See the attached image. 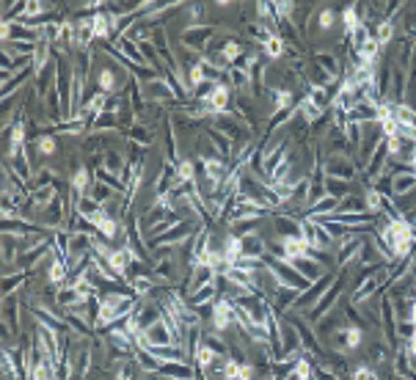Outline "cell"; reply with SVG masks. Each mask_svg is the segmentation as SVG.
I'll return each instance as SVG.
<instances>
[{
    "label": "cell",
    "mask_w": 416,
    "mask_h": 380,
    "mask_svg": "<svg viewBox=\"0 0 416 380\" xmlns=\"http://www.w3.org/2000/svg\"><path fill=\"white\" fill-rule=\"evenodd\" d=\"M146 344H154V347H163V344H174V333H171V328L165 325V320H163V314H160V320L157 322H152L146 331H141L138 333Z\"/></svg>",
    "instance_id": "2e32d148"
},
{
    "label": "cell",
    "mask_w": 416,
    "mask_h": 380,
    "mask_svg": "<svg viewBox=\"0 0 416 380\" xmlns=\"http://www.w3.org/2000/svg\"><path fill=\"white\" fill-rule=\"evenodd\" d=\"M154 127H149L146 121H135L130 130H127V141H132V143H141V146H152V141H154Z\"/></svg>",
    "instance_id": "4dcf8cb0"
},
{
    "label": "cell",
    "mask_w": 416,
    "mask_h": 380,
    "mask_svg": "<svg viewBox=\"0 0 416 380\" xmlns=\"http://www.w3.org/2000/svg\"><path fill=\"white\" fill-rule=\"evenodd\" d=\"M187 9V28L190 25H201V17H204V3H190V6H185Z\"/></svg>",
    "instance_id": "f907efd6"
},
{
    "label": "cell",
    "mask_w": 416,
    "mask_h": 380,
    "mask_svg": "<svg viewBox=\"0 0 416 380\" xmlns=\"http://www.w3.org/2000/svg\"><path fill=\"white\" fill-rule=\"evenodd\" d=\"M295 12H298V3H292V0H276V3H273V17H276V23L292 20Z\"/></svg>",
    "instance_id": "ee69618b"
},
{
    "label": "cell",
    "mask_w": 416,
    "mask_h": 380,
    "mask_svg": "<svg viewBox=\"0 0 416 380\" xmlns=\"http://www.w3.org/2000/svg\"><path fill=\"white\" fill-rule=\"evenodd\" d=\"M265 254H268V243H265V237H262L259 232L243 240V257H249V259H262Z\"/></svg>",
    "instance_id": "d6a6232c"
},
{
    "label": "cell",
    "mask_w": 416,
    "mask_h": 380,
    "mask_svg": "<svg viewBox=\"0 0 416 380\" xmlns=\"http://www.w3.org/2000/svg\"><path fill=\"white\" fill-rule=\"evenodd\" d=\"M364 358L372 364V369H375V366H386L389 358H391V344H389L386 339H383V342L372 339V344H367V350H364Z\"/></svg>",
    "instance_id": "ffe728a7"
},
{
    "label": "cell",
    "mask_w": 416,
    "mask_h": 380,
    "mask_svg": "<svg viewBox=\"0 0 416 380\" xmlns=\"http://www.w3.org/2000/svg\"><path fill=\"white\" fill-rule=\"evenodd\" d=\"M334 23H336L334 9H323V12L317 14V28H320V31H331V28H334Z\"/></svg>",
    "instance_id": "816d5d0a"
},
{
    "label": "cell",
    "mask_w": 416,
    "mask_h": 380,
    "mask_svg": "<svg viewBox=\"0 0 416 380\" xmlns=\"http://www.w3.org/2000/svg\"><path fill=\"white\" fill-rule=\"evenodd\" d=\"M361 243H364V237H356V235H350V237H345L342 243H336V248H334V265H336L339 270H347V265H350L353 259H358Z\"/></svg>",
    "instance_id": "ba28073f"
},
{
    "label": "cell",
    "mask_w": 416,
    "mask_h": 380,
    "mask_svg": "<svg viewBox=\"0 0 416 380\" xmlns=\"http://www.w3.org/2000/svg\"><path fill=\"white\" fill-rule=\"evenodd\" d=\"M298 113H301V116H303L309 124H317V121L325 116V110H320V108H317L312 99H306V97L298 102Z\"/></svg>",
    "instance_id": "7bdbcfd3"
},
{
    "label": "cell",
    "mask_w": 416,
    "mask_h": 380,
    "mask_svg": "<svg viewBox=\"0 0 416 380\" xmlns=\"http://www.w3.org/2000/svg\"><path fill=\"white\" fill-rule=\"evenodd\" d=\"M336 213H367V202L358 199V196H347V199L339 202Z\"/></svg>",
    "instance_id": "bcb514c9"
},
{
    "label": "cell",
    "mask_w": 416,
    "mask_h": 380,
    "mask_svg": "<svg viewBox=\"0 0 416 380\" xmlns=\"http://www.w3.org/2000/svg\"><path fill=\"white\" fill-rule=\"evenodd\" d=\"M47 281L53 284V287H67V281H69V265H64L61 259H50V268H47Z\"/></svg>",
    "instance_id": "836d02e7"
},
{
    "label": "cell",
    "mask_w": 416,
    "mask_h": 380,
    "mask_svg": "<svg viewBox=\"0 0 416 380\" xmlns=\"http://www.w3.org/2000/svg\"><path fill=\"white\" fill-rule=\"evenodd\" d=\"M143 375L146 372L141 369V364L135 358H130V361H124V364L116 366V380H141Z\"/></svg>",
    "instance_id": "8d00e7d4"
},
{
    "label": "cell",
    "mask_w": 416,
    "mask_h": 380,
    "mask_svg": "<svg viewBox=\"0 0 416 380\" xmlns=\"http://www.w3.org/2000/svg\"><path fill=\"white\" fill-rule=\"evenodd\" d=\"M72 190L78 196H89L91 193V187H94V174H91V168L89 165H80L75 174H72Z\"/></svg>",
    "instance_id": "484cf974"
},
{
    "label": "cell",
    "mask_w": 416,
    "mask_h": 380,
    "mask_svg": "<svg viewBox=\"0 0 416 380\" xmlns=\"http://www.w3.org/2000/svg\"><path fill=\"white\" fill-rule=\"evenodd\" d=\"M345 273H347V270H339V273L334 276L331 287L323 292V298H320V300L306 311V320H309L312 325H314L317 320H323L328 311H334V309H336V300H339V298H342V292H345Z\"/></svg>",
    "instance_id": "6da1fadb"
},
{
    "label": "cell",
    "mask_w": 416,
    "mask_h": 380,
    "mask_svg": "<svg viewBox=\"0 0 416 380\" xmlns=\"http://www.w3.org/2000/svg\"><path fill=\"white\" fill-rule=\"evenodd\" d=\"M216 119V130H221L229 141H232V146H249V143H254L251 138H254V130L246 124V121H240L238 116H232V113H224V116H213Z\"/></svg>",
    "instance_id": "7a4b0ae2"
},
{
    "label": "cell",
    "mask_w": 416,
    "mask_h": 380,
    "mask_svg": "<svg viewBox=\"0 0 416 380\" xmlns=\"http://www.w3.org/2000/svg\"><path fill=\"white\" fill-rule=\"evenodd\" d=\"M143 94H146L149 102H157V105H163V102H176V94H174V88L168 86V80H165L163 75H157L154 80L143 83Z\"/></svg>",
    "instance_id": "5bb4252c"
},
{
    "label": "cell",
    "mask_w": 416,
    "mask_h": 380,
    "mask_svg": "<svg viewBox=\"0 0 416 380\" xmlns=\"http://www.w3.org/2000/svg\"><path fill=\"white\" fill-rule=\"evenodd\" d=\"M312 61H314V64H317L328 78H334V80H345V69H342V61H339V56H336V53L317 47V50L312 53Z\"/></svg>",
    "instance_id": "8fae6325"
},
{
    "label": "cell",
    "mask_w": 416,
    "mask_h": 380,
    "mask_svg": "<svg viewBox=\"0 0 416 380\" xmlns=\"http://www.w3.org/2000/svg\"><path fill=\"white\" fill-rule=\"evenodd\" d=\"M416 190V176L413 174H400L394 176V199H402Z\"/></svg>",
    "instance_id": "60d3db41"
},
{
    "label": "cell",
    "mask_w": 416,
    "mask_h": 380,
    "mask_svg": "<svg viewBox=\"0 0 416 380\" xmlns=\"http://www.w3.org/2000/svg\"><path fill=\"white\" fill-rule=\"evenodd\" d=\"M100 168H105L108 174H116V176H124V168H127V160H124V152L116 146V149H108L105 154H100Z\"/></svg>",
    "instance_id": "44dd1931"
},
{
    "label": "cell",
    "mask_w": 416,
    "mask_h": 380,
    "mask_svg": "<svg viewBox=\"0 0 416 380\" xmlns=\"http://www.w3.org/2000/svg\"><path fill=\"white\" fill-rule=\"evenodd\" d=\"M25 284V270H14V273H3V295L12 298L14 292H20Z\"/></svg>",
    "instance_id": "ab89813d"
},
{
    "label": "cell",
    "mask_w": 416,
    "mask_h": 380,
    "mask_svg": "<svg viewBox=\"0 0 416 380\" xmlns=\"http://www.w3.org/2000/svg\"><path fill=\"white\" fill-rule=\"evenodd\" d=\"M229 102H232V88L227 83H218L216 91L210 94V99L201 105H204L207 116H224V113H229Z\"/></svg>",
    "instance_id": "30bf717a"
},
{
    "label": "cell",
    "mask_w": 416,
    "mask_h": 380,
    "mask_svg": "<svg viewBox=\"0 0 416 380\" xmlns=\"http://www.w3.org/2000/svg\"><path fill=\"white\" fill-rule=\"evenodd\" d=\"M364 202H367V213H372V215H380V213H383V202H386V199L378 193L375 187H367Z\"/></svg>",
    "instance_id": "f6af8a7d"
},
{
    "label": "cell",
    "mask_w": 416,
    "mask_h": 380,
    "mask_svg": "<svg viewBox=\"0 0 416 380\" xmlns=\"http://www.w3.org/2000/svg\"><path fill=\"white\" fill-rule=\"evenodd\" d=\"M218 358H224V355H218L210 344H204V342H201V344H198V350H196V369L207 375V372L213 369V364H216Z\"/></svg>",
    "instance_id": "1f68e13d"
},
{
    "label": "cell",
    "mask_w": 416,
    "mask_h": 380,
    "mask_svg": "<svg viewBox=\"0 0 416 380\" xmlns=\"http://www.w3.org/2000/svg\"><path fill=\"white\" fill-rule=\"evenodd\" d=\"M207 141H210V146H213L224 160H229V157H232V149H235V146H232V141H229L221 130H216L213 124L207 127Z\"/></svg>",
    "instance_id": "f1b7e54d"
},
{
    "label": "cell",
    "mask_w": 416,
    "mask_h": 380,
    "mask_svg": "<svg viewBox=\"0 0 416 380\" xmlns=\"http://www.w3.org/2000/svg\"><path fill=\"white\" fill-rule=\"evenodd\" d=\"M328 350H334V353H342V355H347V353H353V350H358L361 344H364V328L361 325H345V328H339L328 342Z\"/></svg>",
    "instance_id": "277c9868"
},
{
    "label": "cell",
    "mask_w": 416,
    "mask_h": 380,
    "mask_svg": "<svg viewBox=\"0 0 416 380\" xmlns=\"http://www.w3.org/2000/svg\"><path fill=\"white\" fill-rule=\"evenodd\" d=\"M56 149H58L56 135H42V138L36 141V152H39V154H45V157H53V154H56Z\"/></svg>",
    "instance_id": "c3c4849f"
},
{
    "label": "cell",
    "mask_w": 416,
    "mask_h": 380,
    "mask_svg": "<svg viewBox=\"0 0 416 380\" xmlns=\"http://www.w3.org/2000/svg\"><path fill=\"white\" fill-rule=\"evenodd\" d=\"M157 375L165 380H196L198 369H196V364H187V361H168V364H160Z\"/></svg>",
    "instance_id": "9a60e30c"
},
{
    "label": "cell",
    "mask_w": 416,
    "mask_h": 380,
    "mask_svg": "<svg viewBox=\"0 0 416 380\" xmlns=\"http://www.w3.org/2000/svg\"><path fill=\"white\" fill-rule=\"evenodd\" d=\"M0 42H39V31L23 23H3L0 25Z\"/></svg>",
    "instance_id": "4fadbf2b"
},
{
    "label": "cell",
    "mask_w": 416,
    "mask_h": 380,
    "mask_svg": "<svg viewBox=\"0 0 416 380\" xmlns=\"http://www.w3.org/2000/svg\"><path fill=\"white\" fill-rule=\"evenodd\" d=\"M273 226L279 240H290V237H303L301 235V221L292 215H273Z\"/></svg>",
    "instance_id": "cb8c5ba5"
},
{
    "label": "cell",
    "mask_w": 416,
    "mask_h": 380,
    "mask_svg": "<svg viewBox=\"0 0 416 380\" xmlns=\"http://www.w3.org/2000/svg\"><path fill=\"white\" fill-rule=\"evenodd\" d=\"M187 273H190V276H187V289H185V295H193V292H198L201 287L213 284V281L218 278V273H216L210 265H196V268H190Z\"/></svg>",
    "instance_id": "e0dca14e"
},
{
    "label": "cell",
    "mask_w": 416,
    "mask_h": 380,
    "mask_svg": "<svg viewBox=\"0 0 416 380\" xmlns=\"http://www.w3.org/2000/svg\"><path fill=\"white\" fill-rule=\"evenodd\" d=\"M408 320H411V322L416 325V303H413V309H411V317H408Z\"/></svg>",
    "instance_id": "f5cc1de1"
},
{
    "label": "cell",
    "mask_w": 416,
    "mask_h": 380,
    "mask_svg": "<svg viewBox=\"0 0 416 380\" xmlns=\"http://www.w3.org/2000/svg\"><path fill=\"white\" fill-rule=\"evenodd\" d=\"M350 380H380V375H378V372H375L369 364H358V366L353 369Z\"/></svg>",
    "instance_id": "681fc988"
},
{
    "label": "cell",
    "mask_w": 416,
    "mask_h": 380,
    "mask_svg": "<svg viewBox=\"0 0 416 380\" xmlns=\"http://www.w3.org/2000/svg\"><path fill=\"white\" fill-rule=\"evenodd\" d=\"M342 23H345V36L350 39L356 34V28H361V14H358V3L345 6L342 9Z\"/></svg>",
    "instance_id": "d590c367"
},
{
    "label": "cell",
    "mask_w": 416,
    "mask_h": 380,
    "mask_svg": "<svg viewBox=\"0 0 416 380\" xmlns=\"http://www.w3.org/2000/svg\"><path fill=\"white\" fill-rule=\"evenodd\" d=\"M411 39H413V45H416V31H413V34H411Z\"/></svg>",
    "instance_id": "db71d44e"
},
{
    "label": "cell",
    "mask_w": 416,
    "mask_h": 380,
    "mask_svg": "<svg viewBox=\"0 0 416 380\" xmlns=\"http://www.w3.org/2000/svg\"><path fill=\"white\" fill-rule=\"evenodd\" d=\"M213 39H216V28H210V25H190V28H182V34H179V47L201 56Z\"/></svg>",
    "instance_id": "5b68a950"
},
{
    "label": "cell",
    "mask_w": 416,
    "mask_h": 380,
    "mask_svg": "<svg viewBox=\"0 0 416 380\" xmlns=\"http://www.w3.org/2000/svg\"><path fill=\"white\" fill-rule=\"evenodd\" d=\"M210 320H213V331L216 333H227L235 325V306H232V300L229 298H218L216 306H213Z\"/></svg>",
    "instance_id": "9c48e42d"
},
{
    "label": "cell",
    "mask_w": 416,
    "mask_h": 380,
    "mask_svg": "<svg viewBox=\"0 0 416 380\" xmlns=\"http://www.w3.org/2000/svg\"><path fill=\"white\" fill-rule=\"evenodd\" d=\"M97 86H100V91H105V94H111V97L124 91V83L116 80V69H113V67H102V69H100Z\"/></svg>",
    "instance_id": "83f0119b"
},
{
    "label": "cell",
    "mask_w": 416,
    "mask_h": 380,
    "mask_svg": "<svg viewBox=\"0 0 416 380\" xmlns=\"http://www.w3.org/2000/svg\"><path fill=\"white\" fill-rule=\"evenodd\" d=\"M301 28L292 23V20H281V23H276V36H281V42L287 45V47H301V34H298Z\"/></svg>",
    "instance_id": "f546056e"
},
{
    "label": "cell",
    "mask_w": 416,
    "mask_h": 380,
    "mask_svg": "<svg viewBox=\"0 0 416 380\" xmlns=\"http://www.w3.org/2000/svg\"><path fill=\"white\" fill-rule=\"evenodd\" d=\"M287 322L295 328V333H298V339H301L303 353H306L309 358H323V361H325L328 350L323 347V342H320V336L314 333V328H312L309 322H303L301 317H295V314H287Z\"/></svg>",
    "instance_id": "3957f363"
},
{
    "label": "cell",
    "mask_w": 416,
    "mask_h": 380,
    "mask_svg": "<svg viewBox=\"0 0 416 380\" xmlns=\"http://www.w3.org/2000/svg\"><path fill=\"white\" fill-rule=\"evenodd\" d=\"M347 325V317H345V311H342V306L339 309H334V311H328V317H323V320H317L314 322V333L320 336V342H328L339 328H345Z\"/></svg>",
    "instance_id": "7c38bea8"
},
{
    "label": "cell",
    "mask_w": 416,
    "mask_h": 380,
    "mask_svg": "<svg viewBox=\"0 0 416 380\" xmlns=\"http://www.w3.org/2000/svg\"><path fill=\"white\" fill-rule=\"evenodd\" d=\"M325 196H331V199H336V202L347 199V196H350V182L328 179V176H325Z\"/></svg>",
    "instance_id": "74e56055"
},
{
    "label": "cell",
    "mask_w": 416,
    "mask_h": 380,
    "mask_svg": "<svg viewBox=\"0 0 416 380\" xmlns=\"http://www.w3.org/2000/svg\"><path fill=\"white\" fill-rule=\"evenodd\" d=\"M290 265H292V268H295L306 281H317L320 276H325V273H328V270H325L320 262H314L312 257H298V259H292Z\"/></svg>",
    "instance_id": "d4e9b609"
},
{
    "label": "cell",
    "mask_w": 416,
    "mask_h": 380,
    "mask_svg": "<svg viewBox=\"0 0 416 380\" xmlns=\"http://www.w3.org/2000/svg\"><path fill=\"white\" fill-rule=\"evenodd\" d=\"M176 179H179V182H196V163H193V160H179V165H176Z\"/></svg>",
    "instance_id": "7dc6e473"
},
{
    "label": "cell",
    "mask_w": 416,
    "mask_h": 380,
    "mask_svg": "<svg viewBox=\"0 0 416 380\" xmlns=\"http://www.w3.org/2000/svg\"><path fill=\"white\" fill-rule=\"evenodd\" d=\"M113 47L127 58V61H132V64H138V67H146V61H143V53H141V47L130 39V36H119L116 42H113Z\"/></svg>",
    "instance_id": "4316f807"
},
{
    "label": "cell",
    "mask_w": 416,
    "mask_h": 380,
    "mask_svg": "<svg viewBox=\"0 0 416 380\" xmlns=\"http://www.w3.org/2000/svg\"><path fill=\"white\" fill-rule=\"evenodd\" d=\"M61 317H64V322H67V328L72 331V336H80V339H89V336H97V331H94V325H89V320H86V314H80V311H64Z\"/></svg>",
    "instance_id": "ac0fdd59"
},
{
    "label": "cell",
    "mask_w": 416,
    "mask_h": 380,
    "mask_svg": "<svg viewBox=\"0 0 416 380\" xmlns=\"http://www.w3.org/2000/svg\"><path fill=\"white\" fill-rule=\"evenodd\" d=\"M284 53H287V45L281 42V36H273V39H268L262 45V56L268 61H279V58H284Z\"/></svg>",
    "instance_id": "b9f144b4"
},
{
    "label": "cell",
    "mask_w": 416,
    "mask_h": 380,
    "mask_svg": "<svg viewBox=\"0 0 416 380\" xmlns=\"http://www.w3.org/2000/svg\"><path fill=\"white\" fill-rule=\"evenodd\" d=\"M227 86L235 91V88H246V86H251V78H249V72L243 69V67H229L227 69Z\"/></svg>",
    "instance_id": "f35d334b"
},
{
    "label": "cell",
    "mask_w": 416,
    "mask_h": 380,
    "mask_svg": "<svg viewBox=\"0 0 416 380\" xmlns=\"http://www.w3.org/2000/svg\"><path fill=\"white\" fill-rule=\"evenodd\" d=\"M246 45L243 42H238V39H227L224 45H221V50H218V56H221V61L227 64V67H235V64H240L243 58H246Z\"/></svg>",
    "instance_id": "603a6c76"
},
{
    "label": "cell",
    "mask_w": 416,
    "mask_h": 380,
    "mask_svg": "<svg viewBox=\"0 0 416 380\" xmlns=\"http://www.w3.org/2000/svg\"><path fill=\"white\" fill-rule=\"evenodd\" d=\"M331 281H334V273H331V270H328L325 276H320L317 281H312V284H309V289H303V292L298 295L295 309H298V311H303V309L309 311V309H312V306H314V303L323 298V292L331 287Z\"/></svg>",
    "instance_id": "52a82bcc"
},
{
    "label": "cell",
    "mask_w": 416,
    "mask_h": 380,
    "mask_svg": "<svg viewBox=\"0 0 416 380\" xmlns=\"http://www.w3.org/2000/svg\"><path fill=\"white\" fill-rule=\"evenodd\" d=\"M298 295H301V289H292V287H279L268 300H270V306L276 309V311H292L295 309V300H298Z\"/></svg>",
    "instance_id": "7402d4cb"
},
{
    "label": "cell",
    "mask_w": 416,
    "mask_h": 380,
    "mask_svg": "<svg viewBox=\"0 0 416 380\" xmlns=\"http://www.w3.org/2000/svg\"><path fill=\"white\" fill-rule=\"evenodd\" d=\"M394 31H397L394 17H389V20H383V23H378V25H375L372 36H375V42H378L380 47H386V45H391V42H394Z\"/></svg>",
    "instance_id": "e575fe53"
},
{
    "label": "cell",
    "mask_w": 416,
    "mask_h": 380,
    "mask_svg": "<svg viewBox=\"0 0 416 380\" xmlns=\"http://www.w3.org/2000/svg\"><path fill=\"white\" fill-rule=\"evenodd\" d=\"M405 97H408V72H402V69H397L394 67V72H391V86H389V102H394V105H405Z\"/></svg>",
    "instance_id": "d6986e66"
},
{
    "label": "cell",
    "mask_w": 416,
    "mask_h": 380,
    "mask_svg": "<svg viewBox=\"0 0 416 380\" xmlns=\"http://www.w3.org/2000/svg\"><path fill=\"white\" fill-rule=\"evenodd\" d=\"M323 168H325L328 179H342V182H356L361 174L356 160H350V154H331Z\"/></svg>",
    "instance_id": "8992f818"
}]
</instances>
